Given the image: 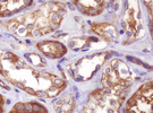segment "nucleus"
<instances>
[{"label":"nucleus","mask_w":153,"mask_h":113,"mask_svg":"<svg viewBox=\"0 0 153 113\" xmlns=\"http://www.w3.org/2000/svg\"><path fill=\"white\" fill-rule=\"evenodd\" d=\"M127 93L128 91L104 87L93 92L83 108V113H120V106Z\"/></svg>","instance_id":"obj_1"},{"label":"nucleus","mask_w":153,"mask_h":113,"mask_svg":"<svg viewBox=\"0 0 153 113\" xmlns=\"http://www.w3.org/2000/svg\"><path fill=\"white\" fill-rule=\"evenodd\" d=\"M102 85L104 88H115L119 91H129L133 78L128 66L121 60L114 59L110 61L102 76Z\"/></svg>","instance_id":"obj_2"},{"label":"nucleus","mask_w":153,"mask_h":113,"mask_svg":"<svg viewBox=\"0 0 153 113\" xmlns=\"http://www.w3.org/2000/svg\"><path fill=\"white\" fill-rule=\"evenodd\" d=\"M152 81L144 83L127 101L126 113H153Z\"/></svg>","instance_id":"obj_3"},{"label":"nucleus","mask_w":153,"mask_h":113,"mask_svg":"<svg viewBox=\"0 0 153 113\" xmlns=\"http://www.w3.org/2000/svg\"><path fill=\"white\" fill-rule=\"evenodd\" d=\"M123 30L127 34V40L128 42H133L141 38L142 33V18H141V13L138 8V2L136 1H129L126 11L121 21Z\"/></svg>","instance_id":"obj_4"},{"label":"nucleus","mask_w":153,"mask_h":113,"mask_svg":"<svg viewBox=\"0 0 153 113\" xmlns=\"http://www.w3.org/2000/svg\"><path fill=\"white\" fill-rule=\"evenodd\" d=\"M38 48L41 52L45 54V57H49L52 59L61 58L67 52L66 47L60 42H40L38 43Z\"/></svg>","instance_id":"obj_5"},{"label":"nucleus","mask_w":153,"mask_h":113,"mask_svg":"<svg viewBox=\"0 0 153 113\" xmlns=\"http://www.w3.org/2000/svg\"><path fill=\"white\" fill-rule=\"evenodd\" d=\"M76 7L79 10L90 15V16H97L101 14L103 8L105 7V1H75Z\"/></svg>","instance_id":"obj_6"},{"label":"nucleus","mask_w":153,"mask_h":113,"mask_svg":"<svg viewBox=\"0 0 153 113\" xmlns=\"http://www.w3.org/2000/svg\"><path fill=\"white\" fill-rule=\"evenodd\" d=\"M28 4H32V1H0V16L14 15L28 6Z\"/></svg>","instance_id":"obj_7"},{"label":"nucleus","mask_w":153,"mask_h":113,"mask_svg":"<svg viewBox=\"0 0 153 113\" xmlns=\"http://www.w3.org/2000/svg\"><path fill=\"white\" fill-rule=\"evenodd\" d=\"M92 30L94 32L101 35L102 38H104L108 41H112L114 38H116L117 32L116 28L112 25H110L108 23H100V24H92Z\"/></svg>","instance_id":"obj_8"}]
</instances>
